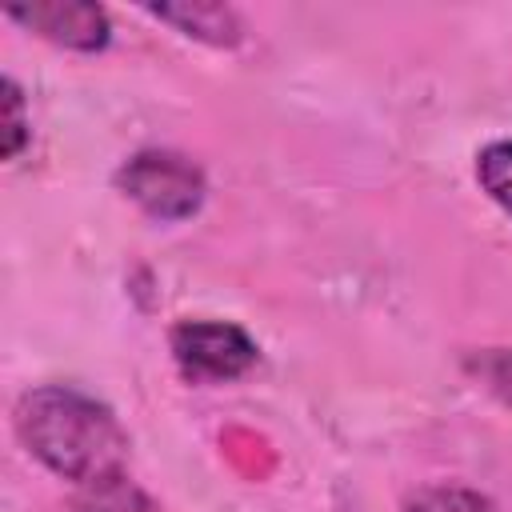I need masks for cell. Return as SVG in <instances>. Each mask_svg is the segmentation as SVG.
Listing matches in <instances>:
<instances>
[{"mask_svg":"<svg viewBox=\"0 0 512 512\" xmlns=\"http://www.w3.org/2000/svg\"><path fill=\"white\" fill-rule=\"evenodd\" d=\"M16 436L48 472L80 488L116 476L128 464V432L116 412L68 384L24 392L16 404Z\"/></svg>","mask_w":512,"mask_h":512,"instance_id":"6da1fadb","label":"cell"},{"mask_svg":"<svg viewBox=\"0 0 512 512\" xmlns=\"http://www.w3.org/2000/svg\"><path fill=\"white\" fill-rule=\"evenodd\" d=\"M116 188L140 212H148L152 220H164V224L196 216L204 204V192H208L204 172L188 156L164 152V148H148V152L128 156L116 172Z\"/></svg>","mask_w":512,"mask_h":512,"instance_id":"7a4b0ae2","label":"cell"},{"mask_svg":"<svg viewBox=\"0 0 512 512\" xmlns=\"http://www.w3.org/2000/svg\"><path fill=\"white\" fill-rule=\"evenodd\" d=\"M172 356L180 372L196 384H224L244 376L260 348L256 340L228 320H180L172 328Z\"/></svg>","mask_w":512,"mask_h":512,"instance_id":"3957f363","label":"cell"},{"mask_svg":"<svg viewBox=\"0 0 512 512\" xmlns=\"http://www.w3.org/2000/svg\"><path fill=\"white\" fill-rule=\"evenodd\" d=\"M4 16L36 32L40 40L72 52H100L112 36L108 12L92 0H32V4H12Z\"/></svg>","mask_w":512,"mask_h":512,"instance_id":"277c9868","label":"cell"},{"mask_svg":"<svg viewBox=\"0 0 512 512\" xmlns=\"http://www.w3.org/2000/svg\"><path fill=\"white\" fill-rule=\"evenodd\" d=\"M148 16L172 24L176 32L212 44V48H236L244 40V20L236 16V8L228 4H212V0H180V4H148Z\"/></svg>","mask_w":512,"mask_h":512,"instance_id":"5b68a950","label":"cell"},{"mask_svg":"<svg viewBox=\"0 0 512 512\" xmlns=\"http://www.w3.org/2000/svg\"><path fill=\"white\" fill-rule=\"evenodd\" d=\"M76 512H160V504L140 488L132 484L124 472L116 476H104L96 484H84L76 492Z\"/></svg>","mask_w":512,"mask_h":512,"instance_id":"8992f818","label":"cell"},{"mask_svg":"<svg viewBox=\"0 0 512 512\" xmlns=\"http://www.w3.org/2000/svg\"><path fill=\"white\" fill-rule=\"evenodd\" d=\"M404 512H496L492 500L464 484H424L404 500Z\"/></svg>","mask_w":512,"mask_h":512,"instance_id":"52a82bcc","label":"cell"},{"mask_svg":"<svg viewBox=\"0 0 512 512\" xmlns=\"http://www.w3.org/2000/svg\"><path fill=\"white\" fill-rule=\"evenodd\" d=\"M476 180L512 216V140H496L476 156Z\"/></svg>","mask_w":512,"mask_h":512,"instance_id":"ba28073f","label":"cell"},{"mask_svg":"<svg viewBox=\"0 0 512 512\" xmlns=\"http://www.w3.org/2000/svg\"><path fill=\"white\" fill-rule=\"evenodd\" d=\"M468 372L500 400L512 408V348H480L468 356Z\"/></svg>","mask_w":512,"mask_h":512,"instance_id":"9c48e42d","label":"cell"},{"mask_svg":"<svg viewBox=\"0 0 512 512\" xmlns=\"http://www.w3.org/2000/svg\"><path fill=\"white\" fill-rule=\"evenodd\" d=\"M28 144V120H24V96H20V84L12 76H4V160H16L20 148Z\"/></svg>","mask_w":512,"mask_h":512,"instance_id":"30bf717a","label":"cell"}]
</instances>
